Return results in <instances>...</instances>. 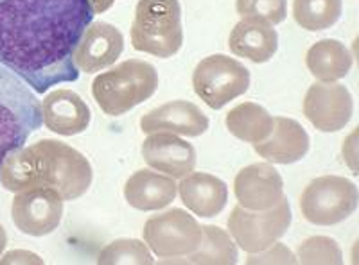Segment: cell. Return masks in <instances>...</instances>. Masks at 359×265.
Returning a JSON list of instances; mask_svg holds the SVG:
<instances>
[{
    "mask_svg": "<svg viewBox=\"0 0 359 265\" xmlns=\"http://www.w3.org/2000/svg\"><path fill=\"white\" fill-rule=\"evenodd\" d=\"M358 187L341 176H322L311 181L300 197L304 219L316 226L343 222L358 208Z\"/></svg>",
    "mask_w": 359,
    "mask_h": 265,
    "instance_id": "6",
    "label": "cell"
},
{
    "mask_svg": "<svg viewBox=\"0 0 359 265\" xmlns=\"http://www.w3.org/2000/svg\"><path fill=\"white\" fill-rule=\"evenodd\" d=\"M131 45L163 59L175 56L184 45L178 0H139L131 24Z\"/></svg>",
    "mask_w": 359,
    "mask_h": 265,
    "instance_id": "5",
    "label": "cell"
},
{
    "mask_svg": "<svg viewBox=\"0 0 359 265\" xmlns=\"http://www.w3.org/2000/svg\"><path fill=\"white\" fill-rule=\"evenodd\" d=\"M354 113V101L347 86L339 83H314L304 97V115L322 133H334L347 126Z\"/></svg>",
    "mask_w": 359,
    "mask_h": 265,
    "instance_id": "11",
    "label": "cell"
},
{
    "mask_svg": "<svg viewBox=\"0 0 359 265\" xmlns=\"http://www.w3.org/2000/svg\"><path fill=\"white\" fill-rule=\"evenodd\" d=\"M341 0H293L294 22L306 31H325L341 18Z\"/></svg>",
    "mask_w": 359,
    "mask_h": 265,
    "instance_id": "24",
    "label": "cell"
},
{
    "mask_svg": "<svg viewBox=\"0 0 359 265\" xmlns=\"http://www.w3.org/2000/svg\"><path fill=\"white\" fill-rule=\"evenodd\" d=\"M178 185L175 178L149 169L137 171L124 185V197L131 208L140 212H156L175 201Z\"/></svg>",
    "mask_w": 359,
    "mask_h": 265,
    "instance_id": "19",
    "label": "cell"
},
{
    "mask_svg": "<svg viewBox=\"0 0 359 265\" xmlns=\"http://www.w3.org/2000/svg\"><path fill=\"white\" fill-rule=\"evenodd\" d=\"M63 197L50 187L22 190L11 203V219L29 237H45L57 229L63 217Z\"/></svg>",
    "mask_w": 359,
    "mask_h": 265,
    "instance_id": "10",
    "label": "cell"
},
{
    "mask_svg": "<svg viewBox=\"0 0 359 265\" xmlns=\"http://www.w3.org/2000/svg\"><path fill=\"white\" fill-rule=\"evenodd\" d=\"M142 233L147 248L158 258L187 257L201 242L200 222L182 208L149 217Z\"/></svg>",
    "mask_w": 359,
    "mask_h": 265,
    "instance_id": "9",
    "label": "cell"
},
{
    "mask_svg": "<svg viewBox=\"0 0 359 265\" xmlns=\"http://www.w3.org/2000/svg\"><path fill=\"white\" fill-rule=\"evenodd\" d=\"M92 165L65 142L43 138L13 151L0 167V183L9 192L34 187L54 188L63 201H76L92 185Z\"/></svg>",
    "mask_w": 359,
    "mask_h": 265,
    "instance_id": "2",
    "label": "cell"
},
{
    "mask_svg": "<svg viewBox=\"0 0 359 265\" xmlns=\"http://www.w3.org/2000/svg\"><path fill=\"white\" fill-rule=\"evenodd\" d=\"M144 133H172V135L196 138L208 129L207 115L189 101L165 102L155 110L147 111L140 119Z\"/></svg>",
    "mask_w": 359,
    "mask_h": 265,
    "instance_id": "15",
    "label": "cell"
},
{
    "mask_svg": "<svg viewBox=\"0 0 359 265\" xmlns=\"http://www.w3.org/2000/svg\"><path fill=\"white\" fill-rule=\"evenodd\" d=\"M13 262H24V264L33 262V264H41V260L36 255L27 253V251H11V253H8L2 260H0V264H13Z\"/></svg>",
    "mask_w": 359,
    "mask_h": 265,
    "instance_id": "29",
    "label": "cell"
},
{
    "mask_svg": "<svg viewBox=\"0 0 359 265\" xmlns=\"http://www.w3.org/2000/svg\"><path fill=\"white\" fill-rule=\"evenodd\" d=\"M142 158L156 172L182 180L196 169V149L172 133H149L142 143Z\"/></svg>",
    "mask_w": 359,
    "mask_h": 265,
    "instance_id": "14",
    "label": "cell"
},
{
    "mask_svg": "<svg viewBox=\"0 0 359 265\" xmlns=\"http://www.w3.org/2000/svg\"><path fill=\"white\" fill-rule=\"evenodd\" d=\"M178 194L187 210L203 219L219 215L229 201V187L224 181L207 172H191L182 178Z\"/></svg>",
    "mask_w": 359,
    "mask_h": 265,
    "instance_id": "18",
    "label": "cell"
},
{
    "mask_svg": "<svg viewBox=\"0 0 359 265\" xmlns=\"http://www.w3.org/2000/svg\"><path fill=\"white\" fill-rule=\"evenodd\" d=\"M237 244L229 231L217 226H201L200 245L182 262L196 265H233L237 264Z\"/></svg>",
    "mask_w": 359,
    "mask_h": 265,
    "instance_id": "23",
    "label": "cell"
},
{
    "mask_svg": "<svg viewBox=\"0 0 359 265\" xmlns=\"http://www.w3.org/2000/svg\"><path fill=\"white\" fill-rule=\"evenodd\" d=\"M114 2L115 0H90V6H92L95 15H99V13H104L107 9H110Z\"/></svg>",
    "mask_w": 359,
    "mask_h": 265,
    "instance_id": "30",
    "label": "cell"
},
{
    "mask_svg": "<svg viewBox=\"0 0 359 265\" xmlns=\"http://www.w3.org/2000/svg\"><path fill=\"white\" fill-rule=\"evenodd\" d=\"M41 124L40 101L20 78L0 66V167Z\"/></svg>",
    "mask_w": 359,
    "mask_h": 265,
    "instance_id": "4",
    "label": "cell"
},
{
    "mask_svg": "<svg viewBox=\"0 0 359 265\" xmlns=\"http://www.w3.org/2000/svg\"><path fill=\"white\" fill-rule=\"evenodd\" d=\"M306 65L313 78L322 83H336L343 79L352 69V54L345 43L338 40L316 41L306 54Z\"/></svg>",
    "mask_w": 359,
    "mask_h": 265,
    "instance_id": "21",
    "label": "cell"
},
{
    "mask_svg": "<svg viewBox=\"0 0 359 265\" xmlns=\"http://www.w3.org/2000/svg\"><path fill=\"white\" fill-rule=\"evenodd\" d=\"M192 86L208 108L221 110L248 92L250 70L233 57L214 54L198 63L192 72Z\"/></svg>",
    "mask_w": 359,
    "mask_h": 265,
    "instance_id": "7",
    "label": "cell"
},
{
    "mask_svg": "<svg viewBox=\"0 0 359 265\" xmlns=\"http://www.w3.org/2000/svg\"><path fill=\"white\" fill-rule=\"evenodd\" d=\"M94 17L90 0H0V65L36 94L78 81L74 50Z\"/></svg>",
    "mask_w": 359,
    "mask_h": 265,
    "instance_id": "1",
    "label": "cell"
},
{
    "mask_svg": "<svg viewBox=\"0 0 359 265\" xmlns=\"http://www.w3.org/2000/svg\"><path fill=\"white\" fill-rule=\"evenodd\" d=\"M291 219L290 201L282 197L280 203L264 212H253L237 204L226 224L233 242L250 255L259 253L284 237L291 226Z\"/></svg>",
    "mask_w": 359,
    "mask_h": 265,
    "instance_id": "8",
    "label": "cell"
},
{
    "mask_svg": "<svg viewBox=\"0 0 359 265\" xmlns=\"http://www.w3.org/2000/svg\"><path fill=\"white\" fill-rule=\"evenodd\" d=\"M309 135L297 120L273 117V129L266 140L253 143V151L271 164H297L309 151Z\"/></svg>",
    "mask_w": 359,
    "mask_h": 265,
    "instance_id": "17",
    "label": "cell"
},
{
    "mask_svg": "<svg viewBox=\"0 0 359 265\" xmlns=\"http://www.w3.org/2000/svg\"><path fill=\"white\" fill-rule=\"evenodd\" d=\"M230 135L248 143H259L266 140L273 129V117L255 102H241L224 117Z\"/></svg>",
    "mask_w": 359,
    "mask_h": 265,
    "instance_id": "22",
    "label": "cell"
},
{
    "mask_svg": "<svg viewBox=\"0 0 359 265\" xmlns=\"http://www.w3.org/2000/svg\"><path fill=\"white\" fill-rule=\"evenodd\" d=\"M45 127L56 135L74 136L85 133L92 120L90 108L76 92L54 90L41 102Z\"/></svg>",
    "mask_w": 359,
    "mask_h": 265,
    "instance_id": "16",
    "label": "cell"
},
{
    "mask_svg": "<svg viewBox=\"0 0 359 265\" xmlns=\"http://www.w3.org/2000/svg\"><path fill=\"white\" fill-rule=\"evenodd\" d=\"M236 9L241 18H259L271 25L282 24L287 17L286 0H236Z\"/></svg>",
    "mask_w": 359,
    "mask_h": 265,
    "instance_id": "27",
    "label": "cell"
},
{
    "mask_svg": "<svg viewBox=\"0 0 359 265\" xmlns=\"http://www.w3.org/2000/svg\"><path fill=\"white\" fill-rule=\"evenodd\" d=\"M6 245H8V233H6L4 226L0 224V257H2V253H4Z\"/></svg>",
    "mask_w": 359,
    "mask_h": 265,
    "instance_id": "31",
    "label": "cell"
},
{
    "mask_svg": "<svg viewBox=\"0 0 359 265\" xmlns=\"http://www.w3.org/2000/svg\"><path fill=\"white\" fill-rule=\"evenodd\" d=\"M246 264H297V257L293 255V251L286 248L284 244H278V241L275 244H271L269 248L262 249L259 253H250Z\"/></svg>",
    "mask_w": 359,
    "mask_h": 265,
    "instance_id": "28",
    "label": "cell"
},
{
    "mask_svg": "<svg viewBox=\"0 0 359 265\" xmlns=\"http://www.w3.org/2000/svg\"><path fill=\"white\" fill-rule=\"evenodd\" d=\"M233 194L243 208L264 212L282 201L284 181L273 165L252 164L237 172Z\"/></svg>",
    "mask_w": 359,
    "mask_h": 265,
    "instance_id": "12",
    "label": "cell"
},
{
    "mask_svg": "<svg viewBox=\"0 0 359 265\" xmlns=\"http://www.w3.org/2000/svg\"><path fill=\"white\" fill-rule=\"evenodd\" d=\"M156 88L158 72L155 66L142 59H128L99 73L92 83V95L104 113L118 117L153 97Z\"/></svg>",
    "mask_w": 359,
    "mask_h": 265,
    "instance_id": "3",
    "label": "cell"
},
{
    "mask_svg": "<svg viewBox=\"0 0 359 265\" xmlns=\"http://www.w3.org/2000/svg\"><path fill=\"white\" fill-rule=\"evenodd\" d=\"M229 47L236 56L252 63H266L278 49V34L273 25L259 18H241L233 25Z\"/></svg>",
    "mask_w": 359,
    "mask_h": 265,
    "instance_id": "20",
    "label": "cell"
},
{
    "mask_svg": "<svg viewBox=\"0 0 359 265\" xmlns=\"http://www.w3.org/2000/svg\"><path fill=\"white\" fill-rule=\"evenodd\" d=\"M124 50V36L115 25L92 22L74 50V63L79 72L95 73L117 62Z\"/></svg>",
    "mask_w": 359,
    "mask_h": 265,
    "instance_id": "13",
    "label": "cell"
},
{
    "mask_svg": "<svg viewBox=\"0 0 359 265\" xmlns=\"http://www.w3.org/2000/svg\"><path fill=\"white\" fill-rule=\"evenodd\" d=\"M297 264H325L339 265L343 264V251L338 242L331 237H309L298 245Z\"/></svg>",
    "mask_w": 359,
    "mask_h": 265,
    "instance_id": "26",
    "label": "cell"
},
{
    "mask_svg": "<svg viewBox=\"0 0 359 265\" xmlns=\"http://www.w3.org/2000/svg\"><path fill=\"white\" fill-rule=\"evenodd\" d=\"M97 264L101 265H151L155 264L151 249L137 238H118L110 242L97 255Z\"/></svg>",
    "mask_w": 359,
    "mask_h": 265,
    "instance_id": "25",
    "label": "cell"
}]
</instances>
